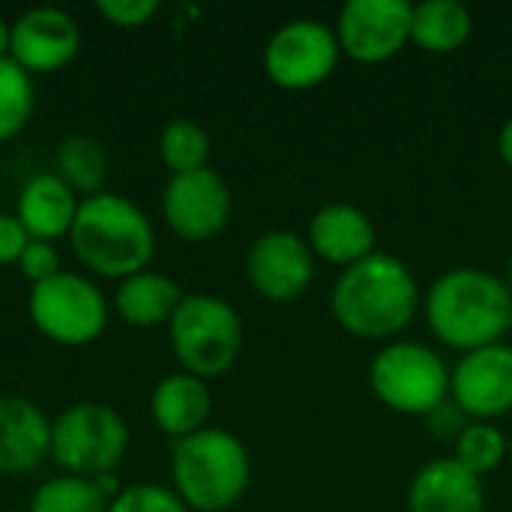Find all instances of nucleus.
Returning <instances> with one entry per match:
<instances>
[{"label":"nucleus","mask_w":512,"mask_h":512,"mask_svg":"<svg viewBox=\"0 0 512 512\" xmlns=\"http://www.w3.org/2000/svg\"><path fill=\"white\" fill-rule=\"evenodd\" d=\"M108 504L111 498L96 486V480L60 474L36 486L27 512H108Z\"/></svg>","instance_id":"24"},{"label":"nucleus","mask_w":512,"mask_h":512,"mask_svg":"<svg viewBox=\"0 0 512 512\" xmlns=\"http://www.w3.org/2000/svg\"><path fill=\"white\" fill-rule=\"evenodd\" d=\"M129 450V426L108 402H75L51 420V459L69 477L114 474Z\"/></svg>","instance_id":"7"},{"label":"nucleus","mask_w":512,"mask_h":512,"mask_svg":"<svg viewBox=\"0 0 512 512\" xmlns=\"http://www.w3.org/2000/svg\"><path fill=\"white\" fill-rule=\"evenodd\" d=\"M108 512H192L174 489L159 486V483H135L123 486L111 504Z\"/></svg>","instance_id":"27"},{"label":"nucleus","mask_w":512,"mask_h":512,"mask_svg":"<svg viewBox=\"0 0 512 512\" xmlns=\"http://www.w3.org/2000/svg\"><path fill=\"white\" fill-rule=\"evenodd\" d=\"M15 267L21 270V276L30 285H39V282H45V279H51V276H57L63 270L54 243H45V240H30Z\"/></svg>","instance_id":"29"},{"label":"nucleus","mask_w":512,"mask_h":512,"mask_svg":"<svg viewBox=\"0 0 512 512\" xmlns=\"http://www.w3.org/2000/svg\"><path fill=\"white\" fill-rule=\"evenodd\" d=\"M369 390L393 414L429 417L450 399V369L435 348L393 339L369 363Z\"/></svg>","instance_id":"6"},{"label":"nucleus","mask_w":512,"mask_h":512,"mask_svg":"<svg viewBox=\"0 0 512 512\" xmlns=\"http://www.w3.org/2000/svg\"><path fill=\"white\" fill-rule=\"evenodd\" d=\"M306 243L315 258L336 264L339 270L378 252L375 249L378 234H375L369 213L348 201H330V204L318 207L309 219Z\"/></svg>","instance_id":"15"},{"label":"nucleus","mask_w":512,"mask_h":512,"mask_svg":"<svg viewBox=\"0 0 512 512\" xmlns=\"http://www.w3.org/2000/svg\"><path fill=\"white\" fill-rule=\"evenodd\" d=\"M27 315L36 333L48 342L63 348H84L105 333L111 306L90 276L60 270L57 276L30 285Z\"/></svg>","instance_id":"8"},{"label":"nucleus","mask_w":512,"mask_h":512,"mask_svg":"<svg viewBox=\"0 0 512 512\" xmlns=\"http://www.w3.org/2000/svg\"><path fill=\"white\" fill-rule=\"evenodd\" d=\"M69 246L87 273L120 282L150 267L156 255V228L132 198L99 192L81 198Z\"/></svg>","instance_id":"3"},{"label":"nucleus","mask_w":512,"mask_h":512,"mask_svg":"<svg viewBox=\"0 0 512 512\" xmlns=\"http://www.w3.org/2000/svg\"><path fill=\"white\" fill-rule=\"evenodd\" d=\"M81 51V27L60 6H33L12 18V48L15 60L30 75H54L66 69Z\"/></svg>","instance_id":"14"},{"label":"nucleus","mask_w":512,"mask_h":512,"mask_svg":"<svg viewBox=\"0 0 512 512\" xmlns=\"http://www.w3.org/2000/svg\"><path fill=\"white\" fill-rule=\"evenodd\" d=\"M420 309V285L411 267L387 252L345 267L330 291L336 324L354 339L393 342Z\"/></svg>","instance_id":"1"},{"label":"nucleus","mask_w":512,"mask_h":512,"mask_svg":"<svg viewBox=\"0 0 512 512\" xmlns=\"http://www.w3.org/2000/svg\"><path fill=\"white\" fill-rule=\"evenodd\" d=\"M342 48L336 30L318 18H291L273 30L264 45V72L282 90H312L339 66Z\"/></svg>","instance_id":"9"},{"label":"nucleus","mask_w":512,"mask_h":512,"mask_svg":"<svg viewBox=\"0 0 512 512\" xmlns=\"http://www.w3.org/2000/svg\"><path fill=\"white\" fill-rule=\"evenodd\" d=\"M9 48H12V21L0 15V60H9Z\"/></svg>","instance_id":"32"},{"label":"nucleus","mask_w":512,"mask_h":512,"mask_svg":"<svg viewBox=\"0 0 512 512\" xmlns=\"http://www.w3.org/2000/svg\"><path fill=\"white\" fill-rule=\"evenodd\" d=\"M30 240L33 237L24 231V225L18 222L15 213H0V267L18 264V258L27 249Z\"/></svg>","instance_id":"30"},{"label":"nucleus","mask_w":512,"mask_h":512,"mask_svg":"<svg viewBox=\"0 0 512 512\" xmlns=\"http://www.w3.org/2000/svg\"><path fill=\"white\" fill-rule=\"evenodd\" d=\"M408 512H486L483 480L453 456L432 459L411 477Z\"/></svg>","instance_id":"17"},{"label":"nucleus","mask_w":512,"mask_h":512,"mask_svg":"<svg viewBox=\"0 0 512 512\" xmlns=\"http://www.w3.org/2000/svg\"><path fill=\"white\" fill-rule=\"evenodd\" d=\"M414 3L408 0H348L336 18V39L354 63H387L411 42Z\"/></svg>","instance_id":"11"},{"label":"nucleus","mask_w":512,"mask_h":512,"mask_svg":"<svg viewBox=\"0 0 512 512\" xmlns=\"http://www.w3.org/2000/svg\"><path fill=\"white\" fill-rule=\"evenodd\" d=\"M507 285H510V291H512V258H510V264H507Z\"/></svg>","instance_id":"33"},{"label":"nucleus","mask_w":512,"mask_h":512,"mask_svg":"<svg viewBox=\"0 0 512 512\" xmlns=\"http://www.w3.org/2000/svg\"><path fill=\"white\" fill-rule=\"evenodd\" d=\"M168 342L180 372L213 381L240 360L243 318L216 294H186L168 321Z\"/></svg>","instance_id":"5"},{"label":"nucleus","mask_w":512,"mask_h":512,"mask_svg":"<svg viewBox=\"0 0 512 512\" xmlns=\"http://www.w3.org/2000/svg\"><path fill=\"white\" fill-rule=\"evenodd\" d=\"M78 204L81 198L54 171H39L21 186L15 198V216L33 240L54 243L69 237Z\"/></svg>","instance_id":"19"},{"label":"nucleus","mask_w":512,"mask_h":512,"mask_svg":"<svg viewBox=\"0 0 512 512\" xmlns=\"http://www.w3.org/2000/svg\"><path fill=\"white\" fill-rule=\"evenodd\" d=\"M507 435L495 426V423H483V420H471L468 426L459 429L456 444H453V459L471 471L474 477H489L495 474L504 459H507Z\"/></svg>","instance_id":"25"},{"label":"nucleus","mask_w":512,"mask_h":512,"mask_svg":"<svg viewBox=\"0 0 512 512\" xmlns=\"http://www.w3.org/2000/svg\"><path fill=\"white\" fill-rule=\"evenodd\" d=\"M183 288L177 279L159 270H141L117 282L114 291V312L123 324L138 330L168 327L177 306L183 303Z\"/></svg>","instance_id":"20"},{"label":"nucleus","mask_w":512,"mask_h":512,"mask_svg":"<svg viewBox=\"0 0 512 512\" xmlns=\"http://www.w3.org/2000/svg\"><path fill=\"white\" fill-rule=\"evenodd\" d=\"M423 312L438 342L468 354L504 342L512 330V291L489 270L456 267L429 285Z\"/></svg>","instance_id":"2"},{"label":"nucleus","mask_w":512,"mask_h":512,"mask_svg":"<svg viewBox=\"0 0 512 512\" xmlns=\"http://www.w3.org/2000/svg\"><path fill=\"white\" fill-rule=\"evenodd\" d=\"M246 279L270 303L300 300L315 279V255L306 237L288 228L258 234L246 252Z\"/></svg>","instance_id":"12"},{"label":"nucleus","mask_w":512,"mask_h":512,"mask_svg":"<svg viewBox=\"0 0 512 512\" xmlns=\"http://www.w3.org/2000/svg\"><path fill=\"white\" fill-rule=\"evenodd\" d=\"M159 0H99L96 3V12L114 24V27H123V30H135V27H144L150 24L156 15H159Z\"/></svg>","instance_id":"28"},{"label":"nucleus","mask_w":512,"mask_h":512,"mask_svg":"<svg viewBox=\"0 0 512 512\" xmlns=\"http://www.w3.org/2000/svg\"><path fill=\"white\" fill-rule=\"evenodd\" d=\"M450 399L471 420L495 423L512 411V345L498 342L462 354L450 369Z\"/></svg>","instance_id":"13"},{"label":"nucleus","mask_w":512,"mask_h":512,"mask_svg":"<svg viewBox=\"0 0 512 512\" xmlns=\"http://www.w3.org/2000/svg\"><path fill=\"white\" fill-rule=\"evenodd\" d=\"M36 84L15 60H0V141H12L33 117Z\"/></svg>","instance_id":"26"},{"label":"nucleus","mask_w":512,"mask_h":512,"mask_svg":"<svg viewBox=\"0 0 512 512\" xmlns=\"http://www.w3.org/2000/svg\"><path fill=\"white\" fill-rule=\"evenodd\" d=\"M174 492L192 512H225L240 504L252 480L246 444L219 426H207L171 447Z\"/></svg>","instance_id":"4"},{"label":"nucleus","mask_w":512,"mask_h":512,"mask_svg":"<svg viewBox=\"0 0 512 512\" xmlns=\"http://www.w3.org/2000/svg\"><path fill=\"white\" fill-rule=\"evenodd\" d=\"M498 156L507 168H512V114L504 120V126L498 132Z\"/></svg>","instance_id":"31"},{"label":"nucleus","mask_w":512,"mask_h":512,"mask_svg":"<svg viewBox=\"0 0 512 512\" xmlns=\"http://www.w3.org/2000/svg\"><path fill=\"white\" fill-rule=\"evenodd\" d=\"M234 198L225 177L213 168L171 174L162 189L165 225L189 243H207L219 237L231 219Z\"/></svg>","instance_id":"10"},{"label":"nucleus","mask_w":512,"mask_h":512,"mask_svg":"<svg viewBox=\"0 0 512 512\" xmlns=\"http://www.w3.org/2000/svg\"><path fill=\"white\" fill-rule=\"evenodd\" d=\"M51 456V417L24 396H0V474H27Z\"/></svg>","instance_id":"16"},{"label":"nucleus","mask_w":512,"mask_h":512,"mask_svg":"<svg viewBox=\"0 0 512 512\" xmlns=\"http://www.w3.org/2000/svg\"><path fill=\"white\" fill-rule=\"evenodd\" d=\"M54 174L78 198L99 195L105 192V180H108V153L90 135H66L54 153Z\"/></svg>","instance_id":"22"},{"label":"nucleus","mask_w":512,"mask_h":512,"mask_svg":"<svg viewBox=\"0 0 512 512\" xmlns=\"http://www.w3.org/2000/svg\"><path fill=\"white\" fill-rule=\"evenodd\" d=\"M213 393L204 378L189 372H171L156 381L150 393V417L153 426L171 441H183L210 426Z\"/></svg>","instance_id":"18"},{"label":"nucleus","mask_w":512,"mask_h":512,"mask_svg":"<svg viewBox=\"0 0 512 512\" xmlns=\"http://www.w3.org/2000/svg\"><path fill=\"white\" fill-rule=\"evenodd\" d=\"M474 33L471 9L459 0H423L414 3L411 42L426 54H453L465 48Z\"/></svg>","instance_id":"21"},{"label":"nucleus","mask_w":512,"mask_h":512,"mask_svg":"<svg viewBox=\"0 0 512 512\" xmlns=\"http://www.w3.org/2000/svg\"><path fill=\"white\" fill-rule=\"evenodd\" d=\"M210 153H213V141L198 120L174 117L159 132V159L171 174L210 168Z\"/></svg>","instance_id":"23"}]
</instances>
